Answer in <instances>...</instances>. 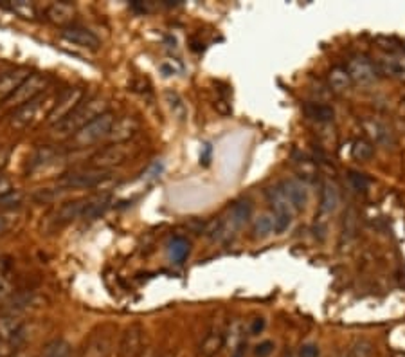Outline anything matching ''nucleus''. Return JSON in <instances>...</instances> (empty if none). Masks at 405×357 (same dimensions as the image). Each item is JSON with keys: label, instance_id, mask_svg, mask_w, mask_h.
<instances>
[{"label": "nucleus", "instance_id": "423d86ee", "mask_svg": "<svg viewBox=\"0 0 405 357\" xmlns=\"http://www.w3.org/2000/svg\"><path fill=\"white\" fill-rule=\"evenodd\" d=\"M248 218H251V204H248V200H238V203H234L229 208V211H227V215H225V218H222V220L216 224V237H233L234 233L242 229L243 224L247 222Z\"/></svg>", "mask_w": 405, "mask_h": 357}, {"label": "nucleus", "instance_id": "f03ea898", "mask_svg": "<svg viewBox=\"0 0 405 357\" xmlns=\"http://www.w3.org/2000/svg\"><path fill=\"white\" fill-rule=\"evenodd\" d=\"M115 116L110 111H106L105 114H101L95 119H92L89 125H85L81 130H78L76 134L71 137V145H74V148H83V146H91L100 143L101 139L108 137L110 128L114 125Z\"/></svg>", "mask_w": 405, "mask_h": 357}, {"label": "nucleus", "instance_id": "72a5a7b5", "mask_svg": "<svg viewBox=\"0 0 405 357\" xmlns=\"http://www.w3.org/2000/svg\"><path fill=\"white\" fill-rule=\"evenodd\" d=\"M299 357H319L317 345H303L299 350Z\"/></svg>", "mask_w": 405, "mask_h": 357}, {"label": "nucleus", "instance_id": "4be33fe9", "mask_svg": "<svg viewBox=\"0 0 405 357\" xmlns=\"http://www.w3.org/2000/svg\"><path fill=\"white\" fill-rule=\"evenodd\" d=\"M328 85L329 89L334 92H338V94H343V92H348L351 89V78H349L348 71L346 67H334L328 73Z\"/></svg>", "mask_w": 405, "mask_h": 357}, {"label": "nucleus", "instance_id": "9d476101", "mask_svg": "<svg viewBox=\"0 0 405 357\" xmlns=\"http://www.w3.org/2000/svg\"><path fill=\"white\" fill-rule=\"evenodd\" d=\"M45 103H49L47 96H38L31 100V102L24 103L19 108H14V112L11 114V126L16 128V130H24L27 126H31L34 121L38 119V114L43 111Z\"/></svg>", "mask_w": 405, "mask_h": 357}, {"label": "nucleus", "instance_id": "ddd939ff", "mask_svg": "<svg viewBox=\"0 0 405 357\" xmlns=\"http://www.w3.org/2000/svg\"><path fill=\"white\" fill-rule=\"evenodd\" d=\"M279 188L283 189L285 197L290 200V204L296 208V211L299 209H305L308 200H310V194H308V188L303 181H297V178H285Z\"/></svg>", "mask_w": 405, "mask_h": 357}, {"label": "nucleus", "instance_id": "7c9ffc66", "mask_svg": "<svg viewBox=\"0 0 405 357\" xmlns=\"http://www.w3.org/2000/svg\"><path fill=\"white\" fill-rule=\"evenodd\" d=\"M13 10L19 13L20 16H24V19H34V8L24 0H20V2H13Z\"/></svg>", "mask_w": 405, "mask_h": 357}, {"label": "nucleus", "instance_id": "393cba45", "mask_svg": "<svg viewBox=\"0 0 405 357\" xmlns=\"http://www.w3.org/2000/svg\"><path fill=\"white\" fill-rule=\"evenodd\" d=\"M373 154H375V148H373V145L369 143V141H364V139H358L353 143L351 146V157L355 161H360V163H366V161H369L373 157Z\"/></svg>", "mask_w": 405, "mask_h": 357}, {"label": "nucleus", "instance_id": "aec40b11", "mask_svg": "<svg viewBox=\"0 0 405 357\" xmlns=\"http://www.w3.org/2000/svg\"><path fill=\"white\" fill-rule=\"evenodd\" d=\"M45 16H47L49 22H53L54 25H69L74 19V8L69 2H54L47 8L45 11Z\"/></svg>", "mask_w": 405, "mask_h": 357}, {"label": "nucleus", "instance_id": "0eeeda50", "mask_svg": "<svg viewBox=\"0 0 405 357\" xmlns=\"http://www.w3.org/2000/svg\"><path fill=\"white\" fill-rule=\"evenodd\" d=\"M346 71L351 78V83L360 85V87H371L373 83L378 80L377 65L366 56H353L348 62Z\"/></svg>", "mask_w": 405, "mask_h": 357}, {"label": "nucleus", "instance_id": "b1692460", "mask_svg": "<svg viewBox=\"0 0 405 357\" xmlns=\"http://www.w3.org/2000/svg\"><path fill=\"white\" fill-rule=\"evenodd\" d=\"M110 203H112V198H110L108 195L92 198V200H89V203H86L85 211H83V218H86V220H94V218L101 217V215H103V213L108 209Z\"/></svg>", "mask_w": 405, "mask_h": 357}, {"label": "nucleus", "instance_id": "79ce46f5", "mask_svg": "<svg viewBox=\"0 0 405 357\" xmlns=\"http://www.w3.org/2000/svg\"><path fill=\"white\" fill-rule=\"evenodd\" d=\"M139 357H157V356H155V354H153V350H148V352H146V354L143 352V354H141V356H139Z\"/></svg>", "mask_w": 405, "mask_h": 357}, {"label": "nucleus", "instance_id": "c756f323", "mask_svg": "<svg viewBox=\"0 0 405 357\" xmlns=\"http://www.w3.org/2000/svg\"><path fill=\"white\" fill-rule=\"evenodd\" d=\"M166 100L167 103H170V108H172L173 116H176L178 119H184V117H186V105L182 103L181 96L175 94V92H167Z\"/></svg>", "mask_w": 405, "mask_h": 357}, {"label": "nucleus", "instance_id": "473e14b6", "mask_svg": "<svg viewBox=\"0 0 405 357\" xmlns=\"http://www.w3.org/2000/svg\"><path fill=\"white\" fill-rule=\"evenodd\" d=\"M349 181H351V184L355 186V189H358V192H360V189H366L367 184H369L366 177H362L360 174H355V172L349 174Z\"/></svg>", "mask_w": 405, "mask_h": 357}, {"label": "nucleus", "instance_id": "a211bd4d", "mask_svg": "<svg viewBox=\"0 0 405 357\" xmlns=\"http://www.w3.org/2000/svg\"><path fill=\"white\" fill-rule=\"evenodd\" d=\"M86 203H89V200L83 198V200H72V203L62 204V206L56 209V213H54V224L62 226V224H67L71 222V220H76V218L83 217Z\"/></svg>", "mask_w": 405, "mask_h": 357}, {"label": "nucleus", "instance_id": "9b49d317", "mask_svg": "<svg viewBox=\"0 0 405 357\" xmlns=\"http://www.w3.org/2000/svg\"><path fill=\"white\" fill-rule=\"evenodd\" d=\"M144 330L141 325H130L119 343V357H139L144 352Z\"/></svg>", "mask_w": 405, "mask_h": 357}, {"label": "nucleus", "instance_id": "1a4fd4ad", "mask_svg": "<svg viewBox=\"0 0 405 357\" xmlns=\"http://www.w3.org/2000/svg\"><path fill=\"white\" fill-rule=\"evenodd\" d=\"M110 177L108 172H103V170H78V172H71V174H65L60 178V184L65 186V188H95L100 186L103 181Z\"/></svg>", "mask_w": 405, "mask_h": 357}, {"label": "nucleus", "instance_id": "f8f14e48", "mask_svg": "<svg viewBox=\"0 0 405 357\" xmlns=\"http://www.w3.org/2000/svg\"><path fill=\"white\" fill-rule=\"evenodd\" d=\"M362 128L364 132H366L367 137H369V143H371V145H393L391 128H389V125H387L386 121H382L380 117H364Z\"/></svg>", "mask_w": 405, "mask_h": 357}, {"label": "nucleus", "instance_id": "ea45409f", "mask_svg": "<svg viewBox=\"0 0 405 357\" xmlns=\"http://www.w3.org/2000/svg\"><path fill=\"white\" fill-rule=\"evenodd\" d=\"M8 155H10V154H8V150H5V148L0 150V168H2V166L5 164V161H8Z\"/></svg>", "mask_w": 405, "mask_h": 357}, {"label": "nucleus", "instance_id": "f704fd0d", "mask_svg": "<svg viewBox=\"0 0 405 357\" xmlns=\"http://www.w3.org/2000/svg\"><path fill=\"white\" fill-rule=\"evenodd\" d=\"M11 192H13V184H11V181L8 177H4V175H0V198L5 197V195H10Z\"/></svg>", "mask_w": 405, "mask_h": 357}, {"label": "nucleus", "instance_id": "2eb2a0df", "mask_svg": "<svg viewBox=\"0 0 405 357\" xmlns=\"http://www.w3.org/2000/svg\"><path fill=\"white\" fill-rule=\"evenodd\" d=\"M63 40H67L69 44L76 45V47L81 49H91V51H95L100 49L101 42L100 38L95 36L92 31L85 30V27H65L62 31Z\"/></svg>", "mask_w": 405, "mask_h": 357}, {"label": "nucleus", "instance_id": "412c9836", "mask_svg": "<svg viewBox=\"0 0 405 357\" xmlns=\"http://www.w3.org/2000/svg\"><path fill=\"white\" fill-rule=\"evenodd\" d=\"M225 345V334L222 328H211L205 334L204 341L200 343V354L204 357H213L220 352V348Z\"/></svg>", "mask_w": 405, "mask_h": 357}, {"label": "nucleus", "instance_id": "4468645a", "mask_svg": "<svg viewBox=\"0 0 405 357\" xmlns=\"http://www.w3.org/2000/svg\"><path fill=\"white\" fill-rule=\"evenodd\" d=\"M377 71L378 74L391 78V80H398V82H405V54H384L377 60Z\"/></svg>", "mask_w": 405, "mask_h": 357}, {"label": "nucleus", "instance_id": "20e7f679", "mask_svg": "<svg viewBox=\"0 0 405 357\" xmlns=\"http://www.w3.org/2000/svg\"><path fill=\"white\" fill-rule=\"evenodd\" d=\"M267 200L270 204L272 217L276 220V233H285L294 222V217L297 213L296 208L285 197L279 186H272L267 189Z\"/></svg>", "mask_w": 405, "mask_h": 357}, {"label": "nucleus", "instance_id": "6ab92c4d", "mask_svg": "<svg viewBox=\"0 0 405 357\" xmlns=\"http://www.w3.org/2000/svg\"><path fill=\"white\" fill-rule=\"evenodd\" d=\"M338 204H340L338 186L334 181H324L323 188H321V211L324 215H332V213L337 211Z\"/></svg>", "mask_w": 405, "mask_h": 357}, {"label": "nucleus", "instance_id": "bb28decb", "mask_svg": "<svg viewBox=\"0 0 405 357\" xmlns=\"http://www.w3.org/2000/svg\"><path fill=\"white\" fill-rule=\"evenodd\" d=\"M187 253H189V244H187L184 238H173L170 242V258L176 264H181V262L186 260Z\"/></svg>", "mask_w": 405, "mask_h": 357}, {"label": "nucleus", "instance_id": "c9c22d12", "mask_svg": "<svg viewBox=\"0 0 405 357\" xmlns=\"http://www.w3.org/2000/svg\"><path fill=\"white\" fill-rule=\"evenodd\" d=\"M14 352L13 343L8 341V339L0 338V357H11Z\"/></svg>", "mask_w": 405, "mask_h": 357}, {"label": "nucleus", "instance_id": "7ed1b4c3", "mask_svg": "<svg viewBox=\"0 0 405 357\" xmlns=\"http://www.w3.org/2000/svg\"><path fill=\"white\" fill-rule=\"evenodd\" d=\"M134 141H124V143H112L105 148L97 150L91 157V168L108 172L114 166H119L124 161L130 159V155L135 152Z\"/></svg>", "mask_w": 405, "mask_h": 357}, {"label": "nucleus", "instance_id": "4c0bfd02", "mask_svg": "<svg viewBox=\"0 0 405 357\" xmlns=\"http://www.w3.org/2000/svg\"><path fill=\"white\" fill-rule=\"evenodd\" d=\"M263 327H265V321H263V319H256V321H254V325H253V328H251V332H253V334L262 332Z\"/></svg>", "mask_w": 405, "mask_h": 357}, {"label": "nucleus", "instance_id": "37998d69", "mask_svg": "<svg viewBox=\"0 0 405 357\" xmlns=\"http://www.w3.org/2000/svg\"><path fill=\"white\" fill-rule=\"evenodd\" d=\"M162 357H173V356H172V354H166V356H162Z\"/></svg>", "mask_w": 405, "mask_h": 357}, {"label": "nucleus", "instance_id": "cd10ccee", "mask_svg": "<svg viewBox=\"0 0 405 357\" xmlns=\"http://www.w3.org/2000/svg\"><path fill=\"white\" fill-rule=\"evenodd\" d=\"M110 354V339L106 338H97L95 341H92V345L86 348V356L89 357H108Z\"/></svg>", "mask_w": 405, "mask_h": 357}, {"label": "nucleus", "instance_id": "f257e3e1", "mask_svg": "<svg viewBox=\"0 0 405 357\" xmlns=\"http://www.w3.org/2000/svg\"><path fill=\"white\" fill-rule=\"evenodd\" d=\"M106 106L108 103L103 97H91L86 102H81L67 117H63L56 125H53V135L54 137H72L92 119L105 114Z\"/></svg>", "mask_w": 405, "mask_h": 357}, {"label": "nucleus", "instance_id": "2f4dec72", "mask_svg": "<svg viewBox=\"0 0 405 357\" xmlns=\"http://www.w3.org/2000/svg\"><path fill=\"white\" fill-rule=\"evenodd\" d=\"M272 350H274V343L272 341H263L259 343L256 347V350H254V354H256L257 357H268L272 354Z\"/></svg>", "mask_w": 405, "mask_h": 357}, {"label": "nucleus", "instance_id": "a878e982", "mask_svg": "<svg viewBox=\"0 0 405 357\" xmlns=\"http://www.w3.org/2000/svg\"><path fill=\"white\" fill-rule=\"evenodd\" d=\"M306 114L317 123H326V121L334 119V108L328 105H319V103L306 106Z\"/></svg>", "mask_w": 405, "mask_h": 357}, {"label": "nucleus", "instance_id": "6e6552de", "mask_svg": "<svg viewBox=\"0 0 405 357\" xmlns=\"http://www.w3.org/2000/svg\"><path fill=\"white\" fill-rule=\"evenodd\" d=\"M81 102H83V89H67V91L63 92L62 96L58 97L56 102L53 103V106H51V111H49L47 114V123L56 125L58 121H62L63 117H67Z\"/></svg>", "mask_w": 405, "mask_h": 357}, {"label": "nucleus", "instance_id": "58836bf2", "mask_svg": "<svg viewBox=\"0 0 405 357\" xmlns=\"http://www.w3.org/2000/svg\"><path fill=\"white\" fill-rule=\"evenodd\" d=\"M8 290H10V285H8V281H5L4 278H0V296L8 295Z\"/></svg>", "mask_w": 405, "mask_h": 357}, {"label": "nucleus", "instance_id": "39448f33", "mask_svg": "<svg viewBox=\"0 0 405 357\" xmlns=\"http://www.w3.org/2000/svg\"><path fill=\"white\" fill-rule=\"evenodd\" d=\"M45 85H47V78L43 76V74H29L24 82L16 87V91L5 100L4 105L8 106V108H19V106H22L24 103L34 100V97L42 96V91L45 89Z\"/></svg>", "mask_w": 405, "mask_h": 357}, {"label": "nucleus", "instance_id": "a19ab883", "mask_svg": "<svg viewBox=\"0 0 405 357\" xmlns=\"http://www.w3.org/2000/svg\"><path fill=\"white\" fill-rule=\"evenodd\" d=\"M8 227H10V224H8V218L0 217V233L8 231Z\"/></svg>", "mask_w": 405, "mask_h": 357}, {"label": "nucleus", "instance_id": "c85d7f7f", "mask_svg": "<svg viewBox=\"0 0 405 357\" xmlns=\"http://www.w3.org/2000/svg\"><path fill=\"white\" fill-rule=\"evenodd\" d=\"M373 352H375V347H373L371 341L358 339V341L353 343L351 350H349V357H373Z\"/></svg>", "mask_w": 405, "mask_h": 357}, {"label": "nucleus", "instance_id": "5701e85b", "mask_svg": "<svg viewBox=\"0 0 405 357\" xmlns=\"http://www.w3.org/2000/svg\"><path fill=\"white\" fill-rule=\"evenodd\" d=\"M272 233H276V220L272 217V213H263L262 217H257L253 224V237L254 238H267Z\"/></svg>", "mask_w": 405, "mask_h": 357}, {"label": "nucleus", "instance_id": "f3484780", "mask_svg": "<svg viewBox=\"0 0 405 357\" xmlns=\"http://www.w3.org/2000/svg\"><path fill=\"white\" fill-rule=\"evenodd\" d=\"M139 123L134 117H121V119H115L112 128H110L108 137L114 143H124V141H132L134 134L137 132Z\"/></svg>", "mask_w": 405, "mask_h": 357}, {"label": "nucleus", "instance_id": "e433bc0d", "mask_svg": "<svg viewBox=\"0 0 405 357\" xmlns=\"http://www.w3.org/2000/svg\"><path fill=\"white\" fill-rule=\"evenodd\" d=\"M162 174V164L161 163H153L146 172L143 174L144 178H157L159 175Z\"/></svg>", "mask_w": 405, "mask_h": 357}, {"label": "nucleus", "instance_id": "dca6fc26", "mask_svg": "<svg viewBox=\"0 0 405 357\" xmlns=\"http://www.w3.org/2000/svg\"><path fill=\"white\" fill-rule=\"evenodd\" d=\"M27 76L29 71L25 69H14V71L0 74V103H4Z\"/></svg>", "mask_w": 405, "mask_h": 357}]
</instances>
